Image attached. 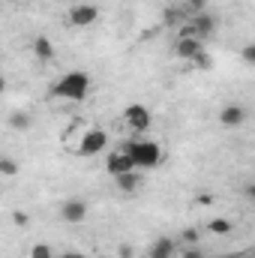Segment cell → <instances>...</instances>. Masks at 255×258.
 Wrapping results in <instances>:
<instances>
[{"label":"cell","mask_w":255,"mask_h":258,"mask_svg":"<svg viewBox=\"0 0 255 258\" xmlns=\"http://www.w3.org/2000/svg\"><path fill=\"white\" fill-rule=\"evenodd\" d=\"M186 18H189L186 6H168V9H165V21H168V24H183Z\"/></svg>","instance_id":"cell-16"},{"label":"cell","mask_w":255,"mask_h":258,"mask_svg":"<svg viewBox=\"0 0 255 258\" xmlns=\"http://www.w3.org/2000/svg\"><path fill=\"white\" fill-rule=\"evenodd\" d=\"M180 255H183V258H207V252L195 243V246H183V249H180Z\"/></svg>","instance_id":"cell-20"},{"label":"cell","mask_w":255,"mask_h":258,"mask_svg":"<svg viewBox=\"0 0 255 258\" xmlns=\"http://www.w3.org/2000/svg\"><path fill=\"white\" fill-rule=\"evenodd\" d=\"M30 258H57V252H54L48 243H36V246L30 249Z\"/></svg>","instance_id":"cell-18"},{"label":"cell","mask_w":255,"mask_h":258,"mask_svg":"<svg viewBox=\"0 0 255 258\" xmlns=\"http://www.w3.org/2000/svg\"><path fill=\"white\" fill-rule=\"evenodd\" d=\"M57 258H90V255H84V252H78V249H63Z\"/></svg>","instance_id":"cell-25"},{"label":"cell","mask_w":255,"mask_h":258,"mask_svg":"<svg viewBox=\"0 0 255 258\" xmlns=\"http://www.w3.org/2000/svg\"><path fill=\"white\" fill-rule=\"evenodd\" d=\"M174 252H177V243L171 237H156L147 246V258H174Z\"/></svg>","instance_id":"cell-11"},{"label":"cell","mask_w":255,"mask_h":258,"mask_svg":"<svg viewBox=\"0 0 255 258\" xmlns=\"http://www.w3.org/2000/svg\"><path fill=\"white\" fill-rule=\"evenodd\" d=\"M33 54H36L42 63H51V60H54V45H51V39H48V36H36V39H33Z\"/></svg>","instance_id":"cell-13"},{"label":"cell","mask_w":255,"mask_h":258,"mask_svg":"<svg viewBox=\"0 0 255 258\" xmlns=\"http://www.w3.org/2000/svg\"><path fill=\"white\" fill-rule=\"evenodd\" d=\"M9 126L15 129V132H27L30 129V114L27 111H12L9 114Z\"/></svg>","instance_id":"cell-15"},{"label":"cell","mask_w":255,"mask_h":258,"mask_svg":"<svg viewBox=\"0 0 255 258\" xmlns=\"http://www.w3.org/2000/svg\"><path fill=\"white\" fill-rule=\"evenodd\" d=\"M198 243V231L195 228H186L183 234H180V246H195Z\"/></svg>","instance_id":"cell-21"},{"label":"cell","mask_w":255,"mask_h":258,"mask_svg":"<svg viewBox=\"0 0 255 258\" xmlns=\"http://www.w3.org/2000/svg\"><path fill=\"white\" fill-rule=\"evenodd\" d=\"M219 123L225 129H237L246 123V108L240 105V102H228V105H222V111H219Z\"/></svg>","instance_id":"cell-9"},{"label":"cell","mask_w":255,"mask_h":258,"mask_svg":"<svg viewBox=\"0 0 255 258\" xmlns=\"http://www.w3.org/2000/svg\"><path fill=\"white\" fill-rule=\"evenodd\" d=\"M114 186H117L123 195H132V192H138V186H141V177H138V171L117 174V177H114Z\"/></svg>","instance_id":"cell-12"},{"label":"cell","mask_w":255,"mask_h":258,"mask_svg":"<svg viewBox=\"0 0 255 258\" xmlns=\"http://www.w3.org/2000/svg\"><path fill=\"white\" fill-rule=\"evenodd\" d=\"M60 216L69 225H81L87 219V201L84 198H66L63 204H60Z\"/></svg>","instance_id":"cell-8"},{"label":"cell","mask_w":255,"mask_h":258,"mask_svg":"<svg viewBox=\"0 0 255 258\" xmlns=\"http://www.w3.org/2000/svg\"><path fill=\"white\" fill-rule=\"evenodd\" d=\"M240 57H243L246 63H255V45H246V48L240 51Z\"/></svg>","instance_id":"cell-24"},{"label":"cell","mask_w":255,"mask_h":258,"mask_svg":"<svg viewBox=\"0 0 255 258\" xmlns=\"http://www.w3.org/2000/svg\"><path fill=\"white\" fill-rule=\"evenodd\" d=\"M219 258H252V252H234V255H219Z\"/></svg>","instance_id":"cell-28"},{"label":"cell","mask_w":255,"mask_h":258,"mask_svg":"<svg viewBox=\"0 0 255 258\" xmlns=\"http://www.w3.org/2000/svg\"><path fill=\"white\" fill-rule=\"evenodd\" d=\"M123 150L129 153L135 168H156L162 162V147L156 141H147V138H132Z\"/></svg>","instance_id":"cell-2"},{"label":"cell","mask_w":255,"mask_h":258,"mask_svg":"<svg viewBox=\"0 0 255 258\" xmlns=\"http://www.w3.org/2000/svg\"><path fill=\"white\" fill-rule=\"evenodd\" d=\"M99 21V6L96 3H72L66 9V24L69 27H93Z\"/></svg>","instance_id":"cell-3"},{"label":"cell","mask_w":255,"mask_h":258,"mask_svg":"<svg viewBox=\"0 0 255 258\" xmlns=\"http://www.w3.org/2000/svg\"><path fill=\"white\" fill-rule=\"evenodd\" d=\"M108 150V135L102 132L99 126H90L84 129L81 141H78V156H99Z\"/></svg>","instance_id":"cell-4"},{"label":"cell","mask_w":255,"mask_h":258,"mask_svg":"<svg viewBox=\"0 0 255 258\" xmlns=\"http://www.w3.org/2000/svg\"><path fill=\"white\" fill-rule=\"evenodd\" d=\"M123 123H126L132 132H147L150 123H153V114L147 111V105L132 102V105H126V111H123Z\"/></svg>","instance_id":"cell-5"},{"label":"cell","mask_w":255,"mask_h":258,"mask_svg":"<svg viewBox=\"0 0 255 258\" xmlns=\"http://www.w3.org/2000/svg\"><path fill=\"white\" fill-rule=\"evenodd\" d=\"M201 51H204V42L195 36H177V42H174V54L180 60H195Z\"/></svg>","instance_id":"cell-10"},{"label":"cell","mask_w":255,"mask_h":258,"mask_svg":"<svg viewBox=\"0 0 255 258\" xmlns=\"http://www.w3.org/2000/svg\"><path fill=\"white\" fill-rule=\"evenodd\" d=\"M189 27H192V36L195 39H210L216 33V15L210 12H198V15H189Z\"/></svg>","instance_id":"cell-6"},{"label":"cell","mask_w":255,"mask_h":258,"mask_svg":"<svg viewBox=\"0 0 255 258\" xmlns=\"http://www.w3.org/2000/svg\"><path fill=\"white\" fill-rule=\"evenodd\" d=\"M117 255H120V258H132V246H129V243H123V246H120V252H117Z\"/></svg>","instance_id":"cell-27"},{"label":"cell","mask_w":255,"mask_h":258,"mask_svg":"<svg viewBox=\"0 0 255 258\" xmlns=\"http://www.w3.org/2000/svg\"><path fill=\"white\" fill-rule=\"evenodd\" d=\"M105 171H108L111 177H117V174H126V171H138V168L132 165L129 153L120 147V150H111V153H105Z\"/></svg>","instance_id":"cell-7"},{"label":"cell","mask_w":255,"mask_h":258,"mask_svg":"<svg viewBox=\"0 0 255 258\" xmlns=\"http://www.w3.org/2000/svg\"><path fill=\"white\" fill-rule=\"evenodd\" d=\"M189 15H198V12H207V0H186L183 3Z\"/></svg>","instance_id":"cell-19"},{"label":"cell","mask_w":255,"mask_h":258,"mask_svg":"<svg viewBox=\"0 0 255 258\" xmlns=\"http://www.w3.org/2000/svg\"><path fill=\"white\" fill-rule=\"evenodd\" d=\"M192 63L198 66V69H210V66H213V60H210V54H207V51H201V54H198Z\"/></svg>","instance_id":"cell-22"},{"label":"cell","mask_w":255,"mask_h":258,"mask_svg":"<svg viewBox=\"0 0 255 258\" xmlns=\"http://www.w3.org/2000/svg\"><path fill=\"white\" fill-rule=\"evenodd\" d=\"M195 204H201V207H207V204H213V195H210V192H201L198 198H195Z\"/></svg>","instance_id":"cell-26"},{"label":"cell","mask_w":255,"mask_h":258,"mask_svg":"<svg viewBox=\"0 0 255 258\" xmlns=\"http://www.w3.org/2000/svg\"><path fill=\"white\" fill-rule=\"evenodd\" d=\"M3 90H6V78L0 75V93H3Z\"/></svg>","instance_id":"cell-29"},{"label":"cell","mask_w":255,"mask_h":258,"mask_svg":"<svg viewBox=\"0 0 255 258\" xmlns=\"http://www.w3.org/2000/svg\"><path fill=\"white\" fill-rule=\"evenodd\" d=\"M90 84H93V78H90L87 72H81V69H69V72H63V75L51 84V96H57V99H69V102H81V99H87Z\"/></svg>","instance_id":"cell-1"},{"label":"cell","mask_w":255,"mask_h":258,"mask_svg":"<svg viewBox=\"0 0 255 258\" xmlns=\"http://www.w3.org/2000/svg\"><path fill=\"white\" fill-rule=\"evenodd\" d=\"M231 228H234V225H231V219H225V216H216V219L207 222V231H210V234H219V237H222V234H231Z\"/></svg>","instance_id":"cell-14"},{"label":"cell","mask_w":255,"mask_h":258,"mask_svg":"<svg viewBox=\"0 0 255 258\" xmlns=\"http://www.w3.org/2000/svg\"><path fill=\"white\" fill-rule=\"evenodd\" d=\"M21 165L12 159V156H0V177H18Z\"/></svg>","instance_id":"cell-17"},{"label":"cell","mask_w":255,"mask_h":258,"mask_svg":"<svg viewBox=\"0 0 255 258\" xmlns=\"http://www.w3.org/2000/svg\"><path fill=\"white\" fill-rule=\"evenodd\" d=\"M12 222L24 228V225H27V213H24V210H15V213H12Z\"/></svg>","instance_id":"cell-23"}]
</instances>
